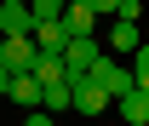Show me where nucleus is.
Returning a JSON list of instances; mask_svg holds the SVG:
<instances>
[{
	"label": "nucleus",
	"mask_w": 149,
	"mask_h": 126,
	"mask_svg": "<svg viewBox=\"0 0 149 126\" xmlns=\"http://www.w3.org/2000/svg\"><path fill=\"white\" fill-rule=\"evenodd\" d=\"M115 109H120L126 126H149V92H143V86H132L126 97H115Z\"/></svg>",
	"instance_id": "obj_7"
},
{
	"label": "nucleus",
	"mask_w": 149,
	"mask_h": 126,
	"mask_svg": "<svg viewBox=\"0 0 149 126\" xmlns=\"http://www.w3.org/2000/svg\"><path fill=\"white\" fill-rule=\"evenodd\" d=\"M115 17H126V23H138V17H143V0H115Z\"/></svg>",
	"instance_id": "obj_12"
},
{
	"label": "nucleus",
	"mask_w": 149,
	"mask_h": 126,
	"mask_svg": "<svg viewBox=\"0 0 149 126\" xmlns=\"http://www.w3.org/2000/svg\"><path fill=\"white\" fill-rule=\"evenodd\" d=\"M97 57H103V40H97V35H74L69 46H63V80L74 86V80H80V74L92 69Z\"/></svg>",
	"instance_id": "obj_2"
},
{
	"label": "nucleus",
	"mask_w": 149,
	"mask_h": 126,
	"mask_svg": "<svg viewBox=\"0 0 149 126\" xmlns=\"http://www.w3.org/2000/svg\"><path fill=\"white\" fill-rule=\"evenodd\" d=\"M29 63H35V40H29V35H6V40H0V69H6V74H23Z\"/></svg>",
	"instance_id": "obj_3"
},
{
	"label": "nucleus",
	"mask_w": 149,
	"mask_h": 126,
	"mask_svg": "<svg viewBox=\"0 0 149 126\" xmlns=\"http://www.w3.org/2000/svg\"><path fill=\"white\" fill-rule=\"evenodd\" d=\"M74 6H86L92 17H115V0H74Z\"/></svg>",
	"instance_id": "obj_13"
},
{
	"label": "nucleus",
	"mask_w": 149,
	"mask_h": 126,
	"mask_svg": "<svg viewBox=\"0 0 149 126\" xmlns=\"http://www.w3.org/2000/svg\"><path fill=\"white\" fill-rule=\"evenodd\" d=\"M63 6H69V0H29L35 23H46V17H63Z\"/></svg>",
	"instance_id": "obj_10"
},
{
	"label": "nucleus",
	"mask_w": 149,
	"mask_h": 126,
	"mask_svg": "<svg viewBox=\"0 0 149 126\" xmlns=\"http://www.w3.org/2000/svg\"><path fill=\"white\" fill-rule=\"evenodd\" d=\"M23 126H57V115H46V109H29V120Z\"/></svg>",
	"instance_id": "obj_14"
},
{
	"label": "nucleus",
	"mask_w": 149,
	"mask_h": 126,
	"mask_svg": "<svg viewBox=\"0 0 149 126\" xmlns=\"http://www.w3.org/2000/svg\"><path fill=\"white\" fill-rule=\"evenodd\" d=\"M6 97L23 103V109H40V80H35L29 69H23V74H6Z\"/></svg>",
	"instance_id": "obj_6"
},
{
	"label": "nucleus",
	"mask_w": 149,
	"mask_h": 126,
	"mask_svg": "<svg viewBox=\"0 0 149 126\" xmlns=\"http://www.w3.org/2000/svg\"><path fill=\"white\" fill-rule=\"evenodd\" d=\"M86 74H92L97 86L109 92V103H115V97H126V92L138 86V80H132V63H120V57H115V52H103V57H97V63H92V69H86Z\"/></svg>",
	"instance_id": "obj_1"
},
{
	"label": "nucleus",
	"mask_w": 149,
	"mask_h": 126,
	"mask_svg": "<svg viewBox=\"0 0 149 126\" xmlns=\"http://www.w3.org/2000/svg\"><path fill=\"white\" fill-rule=\"evenodd\" d=\"M29 29H35L29 0H0V35H29Z\"/></svg>",
	"instance_id": "obj_4"
},
{
	"label": "nucleus",
	"mask_w": 149,
	"mask_h": 126,
	"mask_svg": "<svg viewBox=\"0 0 149 126\" xmlns=\"http://www.w3.org/2000/svg\"><path fill=\"white\" fill-rule=\"evenodd\" d=\"M74 109H80V115H103V109H109V92L97 86L92 74H80V80H74Z\"/></svg>",
	"instance_id": "obj_5"
},
{
	"label": "nucleus",
	"mask_w": 149,
	"mask_h": 126,
	"mask_svg": "<svg viewBox=\"0 0 149 126\" xmlns=\"http://www.w3.org/2000/svg\"><path fill=\"white\" fill-rule=\"evenodd\" d=\"M92 23H97V17L86 12V6H74V0L63 6V29H69V40H74V35H92Z\"/></svg>",
	"instance_id": "obj_9"
},
{
	"label": "nucleus",
	"mask_w": 149,
	"mask_h": 126,
	"mask_svg": "<svg viewBox=\"0 0 149 126\" xmlns=\"http://www.w3.org/2000/svg\"><path fill=\"white\" fill-rule=\"evenodd\" d=\"M0 97H6V69H0Z\"/></svg>",
	"instance_id": "obj_15"
},
{
	"label": "nucleus",
	"mask_w": 149,
	"mask_h": 126,
	"mask_svg": "<svg viewBox=\"0 0 149 126\" xmlns=\"http://www.w3.org/2000/svg\"><path fill=\"white\" fill-rule=\"evenodd\" d=\"M143 40H138V23H126V17H115L109 23V52H138Z\"/></svg>",
	"instance_id": "obj_8"
},
{
	"label": "nucleus",
	"mask_w": 149,
	"mask_h": 126,
	"mask_svg": "<svg viewBox=\"0 0 149 126\" xmlns=\"http://www.w3.org/2000/svg\"><path fill=\"white\" fill-rule=\"evenodd\" d=\"M132 80L149 92V46H138V52H132Z\"/></svg>",
	"instance_id": "obj_11"
},
{
	"label": "nucleus",
	"mask_w": 149,
	"mask_h": 126,
	"mask_svg": "<svg viewBox=\"0 0 149 126\" xmlns=\"http://www.w3.org/2000/svg\"><path fill=\"white\" fill-rule=\"evenodd\" d=\"M0 40H6V35H0Z\"/></svg>",
	"instance_id": "obj_16"
}]
</instances>
